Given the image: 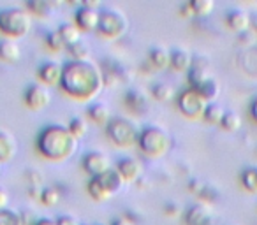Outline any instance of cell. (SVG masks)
I'll return each mask as SVG.
<instances>
[{"label":"cell","mask_w":257,"mask_h":225,"mask_svg":"<svg viewBox=\"0 0 257 225\" xmlns=\"http://www.w3.org/2000/svg\"><path fill=\"white\" fill-rule=\"evenodd\" d=\"M229 25L234 30H243L248 25V20H246V16L243 15V13H232V15L229 16Z\"/></svg>","instance_id":"cell-32"},{"label":"cell","mask_w":257,"mask_h":225,"mask_svg":"<svg viewBox=\"0 0 257 225\" xmlns=\"http://www.w3.org/2000/svg\"><path fill=\"white\" fill-rule=\"evenodd\" d=\"M187 225H211V214L208 213L206 207L194 206L187 213Z\"/></svg>","instance_id":"cell-17"},{"label":"cell","mask_w":257,"mask_h":225,"mask_svg":"<svg viewBox=\"0 0 257 225\" xmlns=\"http://www.w3.org/2000/svg\"><path fill=\"white\" fill-rule=\"evenodd\" d=\"M224 111H222L220 106H217V104H213V106H208L206 111H204V118L208 120L210 123H220L222 118H224Z\"/></svg>","instance_id":"cell-28"},{"label":"cell","mask_w":257,"mask_h":225,"mask_svg":"<svg viewBox=\"0 0 257 225\" xmlns=\"http://www.w3.org/2000/svg\"><path fill=\"white\" fill-rule=\"evenodd\" d=\"M125 104H127L128 109L134 111L136 115H145V113H147V109H148L145 97L141 95L140 92H136V90H131V92H127V95H125Z\"/></svg>","instance_id":"cell-18"},{"label":"cell","mask_w":257,"mask_h":225,"mask_svg":"<svg viewBox=\"0 0 257 225\" xmlns=\"http://www.w3.org/2000/svg\"><path fill=\"white\" fill-rule=\"evenodd\" d=\"M99 22L100 15L97 13V9H88L83 6L76 15V27L79 30H85V32H92V30L99 29Z\"/></svg>","instance_id":"cell-11"},{"label":"cell","mask_w":257,"mask_h":225,"mask_svg":"<svg viewBox=\"0 0 257 225\" xmlns=\"http://www.w3.org/2000/svg\"><path fill=\"white\" fill-rule=\"evenodd\" d=\"M197 92L203 95L204 100H211V99H215V97L218 95V86H217V83H215V81H208V83H204L203 86H199V88H197Z\"/></svg>","instance_id":"cell-30"},{"label":"cell","mask_w":257,"mask_h":225,"mask_svg":"<svg viewBox=\"0 0 257 225\" xmlns=\"http://www.w3.org/2000/svg\"><path fill=\"white\" fill-rule=\"evenodd\" d=\"M190 6H192V11L194 15H208V13L213 9V2L211 0H194V2H190Z\"/></svg>","instance_id":"cell-31"},{"label":"cell","mask_w":257,"mask_h":225,"mask_svg":"<svg viewBox=\"0 0 257 225\" xmlns=\"http://www.w3.org/2000/svg\"><path fill=\"white\" fill-rule=\"evenodd\" d=\"M69 53L74 58V62H88L90 48L83 43H78V44H74V46H69Z\"/></svg>","instance_id":"cell-26"},{"label":"cell","mask_w":257,"mask_h":225,"mask_svg":"<svg viewBox=\"0 0 257 225\" xmlns=\"http://www.w3.org/2000/svg\"><path fill=\"white\" fill-rule=\"evenodd\" d=\"M211 72H210V65L204 58H196L192 62V67L189 72V81L192 83L194 90H197L199 86H203L204 83L211 81Z\"/></svg>","instance_id":"cell-10"},{"label":"cell","mask_w":257,"mask_h":225,"mask_svg":"<svg viewBox=\"0 0 257 225\" xmlns=\"http://www.w3.org/2000/svg\"><path fill=\"white\" fill-rule=\"evenodd\" d=\"M27 11L39 18H48L51 15V4L48 0H29L27 2Z\"/></svg>","instance_id":"cell-21"},{"label":"cell","mask_w":257,"mask_h":225,"mask_svg":"<svg viewBox=\"0 0 257 225\" xmlns=\"http://www.w3.org/2000/svg\"><path fill=\"white\" fill-rule=\"evenodd\" d=\"M60 36L62 39H64V43L69 46H74V44L81 43V30L78 29L76 25H72V23H64V25L60 27Z\"/></svg>","instance_id":"cell-20"},{"label":"cell","mask_w":257,"mask_h":225,"mask_svg":"<svg viewBox=\"0 0 257 225\" xmlns=\"http://www.w3.org/2000/svg\"><path fill=\"white\" fill-rule=\"evenodd\" d=\"M118 172L123 178V181H138L141 176V164L134 158H123L118 164Z\"/></svg>","instance_id":"cell-13"},{"label":"cell","mask_w":257,"mask_h":225,"mask_svg":"<svg viewBox=\"0 0 257 225\" xmlns=\"http://www.w3.org/2000/svg\"><path fill=\"white\" fill-rule=\"evenodd\" d=\"M62 199V193L58 188H55V186H48V188L43 190V193H41V200H43L44 206H57L58 202H60Z\"/></svg>","instance_id":"cell-25"},{"label":"cell","mask_w":257,"mask_h":225,"mask_svg":"<svg viewBox=\"0 0 257 225\" xmlns=\"http://www.w3.org/2000/svg\"><path fill=\"white\" fill-rule=\"evenodd\" d=\"M88 193L93 200H99V202H104V200H107L111 197L109 193L106 192V188L97 181V178H93L92 181L88 183Z\"/></svg>","instance_id":"cell-24"},{"label":"cell","mask_w":257,"mask_h":225,"mask_svg":"<svg viewBox=\"0 0 257 225\" xmlns=\"http://www.w3.org/2000/svg\"><path fill=\"white\" fill-rule=\"evenodd\" d=\"M253 115H255V118H257V100L253 102Z\"/></svg>","instance_id":"cell-43"},{"label":"cell","mask_w":257,"mask_h":225,"mask_svg":"<svg viewBox=\"0 0 257 225\" xmlns=\"http://www.w3.org/2000/svg\"><path fill=\"white\" fill-rule=\"evenodd\" d=\"M8 204H9V193L0 186V211H6Z\"/></svg>","instance_id":"cell-37"},{"label":"cell","mask_w":257,"mask_h":225,"mask_svg":"<svg viewBox=\"0 0 257 225\" xmlns=\"http://www.w3.org/2000/svg\"><path fill=\"white\" fill-rule=\"evenodd\" d=\"M166 213H169V214H175V213H176V207H175V206H169V207H166Z\"/></svg>","instance_id":"cell-42"},{"label":"cell","mask_w":257,"mask_h":225,"mask_svg":"<svg viewBox=\"0 0 257 225\" xmlns=\"http://www.w3.org/2000/svg\"><path fill=\"white\" fill-rule=\"evenodd\" d=\"M30 27H32V20H30L29 11L25 9H4L0 11V32L6 34L9 37H23L29 34Z\"/></svg>","instance_id":"cell-3"},{"label":"cell","mask_w":257,"mask_h":225,"mask_svg":"<svg viewBox=\"0 0 257 225\" xmlns=\"http://www.w3.org/2000/svg\"><path fill=\"white\" fill-rule=\"evenodd\" d=\"M57 225H79V223H78V220L72 216H60L57 220Z\"/></svg>","instance_id":"cell-39"},{"label":"cell","mask_w":257,"mask_h":225,"mask_svg":"<svg viewBox=\"0 0 257 225\" xmlns=\"http://www.w3.org/2000/svg\"><path fill=\"white\" fill-rule=\"evenodd\" d=\"M0 225H23L22 216L13 211H0Z\"/></svg>","instance_id":"cell-33"},{"label":"cell","mask_w":257,"mask_h":225,"mask_svg":"<svg viewBox=\"0 0 257 225\" xmlns=\"http://www.w3.org/2000/svg\"><path fill=\"white\" fill-rule=\"evenodd\" d=\"M107 136L113 141L116 146L128 148L133 146L140 136H138L136 129L131 122H127L125 118H113L107 123Z\"/></svg>","instance_id":"cell-5"},{"label":"cell","mask_w":257,"mask_h":225,"mask_svg":"<svg viewBox=\"0 0 257 225\" xmlns=\"http://www.w3.org/2000/svg\"><path fill=\"white\" fill-rule=\"evenodd\" d=\"M62 72H64V69L57 62H46V64L39 67L37 76H39V79L44 85H57V83L62 81Z\"/></svg>","instance_id":"cell-12"},{"label":"cell","mask_w":257,"mask_h":225,"mask_svg":"<svg viewBox=\"0 0 257 225\" xmlns=\"http://www.w3.org/2000/svg\"><path fill=\"white\" fill-rule=\"evenodd\" d=\"M22 58V48L18 43L13 39L0 41V60L8 62V64H15Z\"/></svg>","instance_id":"cell-15"},{"label":"cell","mask_w":257,"mask_h":225,"mask_svg":"<svg viewBox=\"0 0 257 225\" xmlns=\"http://www.w3.org/2000/svg\"><path fill=\"white\" fill-rule=\"evenodd\" d=\"M152 93L157 100H169L173 97V88L169 85H164V83H157L152 88Z\"/></svg>","instance_id":"cell-29"},{"label":"cell","mask_w":257,"mask_h":225,"mask_svg":"<svg viewBox=\"0 0 257 225\" xmlns=\"http://www.w3.org/2000/svg\"><path fill=\"white\" fill-rule=\"evenodd\" d=\"M88 115H90V118H92L95 123H99V125H107V123H109L111 113H109V107H107L104 102L92 104V107H90V111H88Z\"/></svg>","instance_id":"cell-19"},{"label":"cell","mask_w":257,"mask_h":225,"mask_svg":"<svg viewBox=\"0 0 257 225\" xmlns=\"http://www.w3.org/2000/svg\"><path fill=\"white\" fill-rule=\"evenodd\" d=\"M36 225H57V221L50 220V218H43V220L36 221Z\"/></svg>","instance_id":"cell-41"},{"label":"cell","mask_w":257,"mask_h":225,"mask_svg":"<svg viewBox=\"0 0 257 225\" xmlns=\"http://www.w3.org/2000/svg\"><path fill=\"white\" fill-rule=\"evenodd\" d=\"M48 46H50L53 51H60V50H64L67 44L64 43L60 32H51L50 36H48Z\"/></svg>","instance_id":"cell-35"},{"label":"cell","mask_w":257,"mask_h":225,"mask_svg":"<svg viewBox=\"0 0 257 225\" xmlns=\"http://www.w3.org/2000/svg\"><path fill=\"white\" fill-rule=\"evenodd\" d=\"M243 185L248 190H257V171L255 169H248L243 172Z\"/></svg>","instance_id":"cell-36"},{"label":"cell","mask_w":257,"mask_h":225,"mask_svg":"<svg viewBox=\"0 0 257 225\" xmlns=\"http://www.w3.org/2000/svg\"><path fill=\"white\" fill-rule=\"evenodd\" d=\"M51 100V93L48 90V86L44 85H34L27 90L25 93V104L32 111H41L44 107H48Z\"/></svg>","instance_id":"cell-8"},{"label":"cell","mask_w":257,"mask_h":225,"mask_svg":"<svg viewBox=\"0 0 257 225\" xmlns=\"http://www.w3.org/2000/svg\"><path fill=\"white\" fill-rule=\"evenodd\" d=\"M220 125L224 127L225 130H236L239 127V116H236L234 113H225Z\"/></svg>","instance_id":"cell-34"},{"label":"cell","mask_w":257,"mask_h":225,"mask_svg":"<svg viewBox=\"0 0 257 225\" xmlns=\"http://www.w3.org/2000/svg\"><path fill=\"white\" fill-rule=\"evenodd\" d=\"M178 106L185 116H189V118H199V116H204L206 100L203 99V95L197 90L190 88L180 95Z\"/></svg>","instance_id":"cell-6"},{"label":"cell","mask_w":257,"mask_h":225,"mask_svg":"<svg viewBox=\"0 0 257 225\" xmlns=\"http://www.w3.org/2000/svg\"><path fill=\"white\" fill-rule=\"evenodd\" d=\"M83 6H85V8H88V9H95V8H99V6H100V2H99V0H86Z\"/></svg>","instance_id":"cell-40"},{"label":"cell","mask_w":257,"mask_h":225,"mask_svg":"<svg viewBox=\"0 0 257 225\" xmlns=\"http://www.w3.org/2000/svg\"><path fill=\"white\" fill-rule=\"evenodd\" d=\"M111 225H136V221H133L128 216H118L114 218Z\"/></svg>","instance_id":"cell-38"},{"label":"cell","mask_w":257,"mask_h":225,"mask_svg":"<svg viewBox=\"0 0 257 225\" xmlns=\"http://www.w3.org/2000/svg\"><path fill=\"white\" fill-rule=\"evenodd\" d=\"M76 146H78V141L71 134V130L60 125L46 127L37 139L41 155L50 160H65L74 153Z\"/></svg>","instance_id":"cell-2"},{"label":"cell","mask_w":257,"mask_h":225,"mask_svg":"<svg viewBox=\"0 0 257 225\" xmlns=\"http://www.w3.org/2000/svg\"><path fill=\"white\" fill-rule=\"evenodd\" d=\"M150 62L154 64V67L157 69H166L171 65V53L166 51L164 48H155L150 53Z\"/></svg>","instance_id":"cell-22"},{"label":"cell","mask_w":257,"mask_h":225,"mask_svg":"<svg viewBox=\"0 0 257 225\" xmlns=\"http://www.w3.org/2000/svg\"><path fill=\"white\" fill-rule=\"evenodd\" d=\"M69 130H71L72 136L78 139V137H83L86 132H88V125H86V122L83 118L76 116V118H72L71 123H69Z\"/></svg>","instance_id":"cell-27"},{"label":"cell","mask_w":257,"mask_h":225,"mask_svg":"<svg viewBox=\"0 0 257 225\" xmlns=\"http://www.w3.org/2000/svg\"><path fill=\"white\" fill-rule=\"evenodd\" d=\"M104 85L102 74L90 62H71L64 67L60 86L76 100H90Z\"/></svg>","instance_id":"cell-1"},{"label":"cell","mask_w":257,"mask_h":225,"mask_svg":"<svg viewBox=\"0 0 257 225\" xmlns=\"http://www.w3.org/2000/svg\"><path fill=\"white\" fill-rule=\"evenodd\" d=\"M83 167H85V171L90 172L93 178H99L100 174L109 171L111 162H109V158H107V155L102 153V151H92V153L86 155L85 160H83Z\"/></svg>","instance_id":"cell-9"},{"label":"cell","mask_w":257,"mask_h":225,"mask_svg":"<svg viewBox=\"0 0 257 225\" xmlns=\"http://www.w3.org/2000/svg\"><path fill=\"white\" fill-rule=\"evenodd\" d=\"M138 141H140V146L143 150V153L155 158L166 155V151L169 150V144H171L168 132H164L161 127H147L140 134V139Z\"/></svg>","instance_id":"cell-4"},{"label":"cell","mask_w":257,"mask_h":225,"mask_svg":"<svg viewBox=\"0 0 257 225\" xmlns=\"http://www.w3.org/2000/svg\"><path fill=\"white\" fill-rule=\"evenodd\" d=\"M171 67L175 71H187V69L192 67V60H190L189 53L182 50L171 53Z\"/></svg>","instance_id":"cell-23"},{"label":"cell","mask_w":257,"mask_h":225,"mask_svg":"<svg viewBox=\"0 0 257 225\" xmlns=\"http://www.w3.org/2000/svg\"><path fill=\"white\" fill-rule=\"evenodd\" d=\"M97 181L100 183V185L106 188V192L109 193V195H113V193H116L118 190L123 186V178L120 176V172L116 171V169H109L107 172H104V174H100L99 178H97Z\"/></svg>","instance_id":"cell-14"},{"label":"cell","mask_w":257,"mask_h":225,"mask_svg":"<svg viewBox=\"0 0 257 225\" xmlns=\"http://www.w3.org/2000/svg\"><path fill=\"white\" fill-rule=\"evenodd\" d=\"M16 155V141L11 134L0 132V162L11 160Z\"/></svg>","instance_id":"cell-16"},{"label":"cell","mask_w":257,"mask_h":225,"mask_svg":"<svg viewBox=\"0 0 257 225\" xmlns=\"http://www.w3.org/2000/svg\"><path fill=\"white\" fill-rule=\"evenodd\" d=\"M99 30L104 37L107 39H118L121 34H125L127 30V20L116 11H107L104 15H100L99 22Z\"/></svg>","instance_id":"cell-7"}]
</instances>
